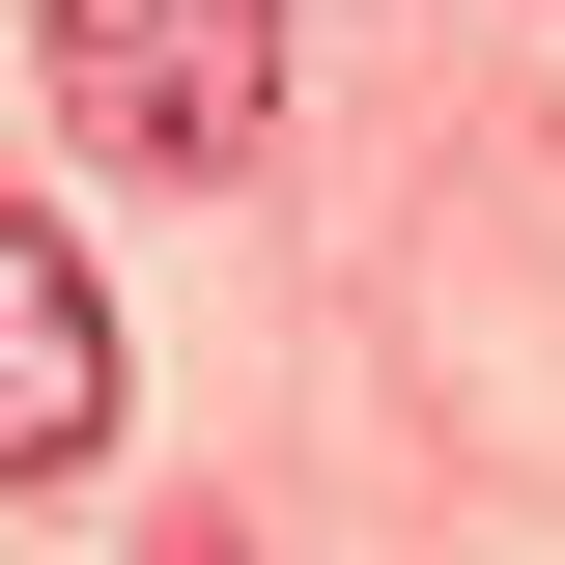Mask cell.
<instances>
[{
	"label": "cell",
	"mask_w": 565,
	"mask_h": 565,
	"mask_svg": "<svg viewBox=\"0 0 565 565\" xmlns=\"http://www.w3.org/2000/svg\"><path fill=\"white\" fill-rule=\"evenodd\" d=\"M170 565H255V537H170Z\"/></svg>",
	"instance_id": "3"
},
{
	"label": "cell",
	"mask_w": 565,
	"mask_h": 565,
	"mask_svg": "<svg viewBox=\"0 0 565 565\" xmlns=\"http://www.w3.org/2000/svg\"><path fill=\"white\" fill-rule=\"evenodd\" d=\"M114 452V282L0 199V481H85Z\"/></svg>",
	"instance_id": "2"
},
{
	"label": "cell",
	"mask_w": 565,
	"mask_h": 565,
	"mask_svg": "<svg viewBox=\"0 0 565 565\" xmlns=\"http://www.w3.org/2000/svg\"><path fill=\"white\" fill-rule=\"evenodd\" d=\"M57 114H85V170L226 199L282 141V0H57Z\"/></svg>",
	"instance_id": "1"
}]
</instances>
